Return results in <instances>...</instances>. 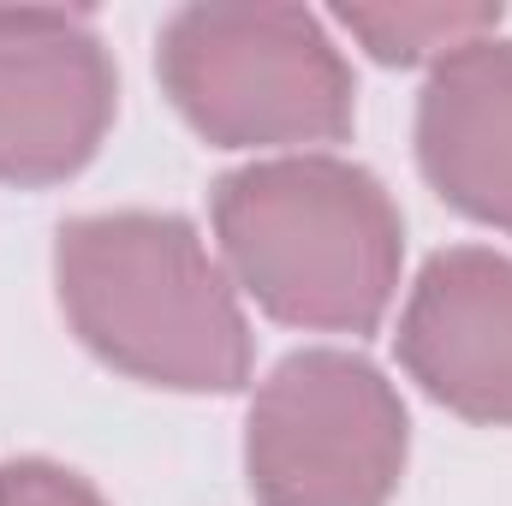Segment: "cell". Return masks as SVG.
Here are the masks:
<instances>
[{"label":"cell","instance_id":"1","mask_svg":"<svg viewBox=\"0 0 512 506\" xmlns=\"http://www.w3.org/2000/svg\"><path fill=\"white\" fill-rule=\"evenodd\" d=\"M60 310L120 376L173 393L251 381V328L227 268L179 215H78L54 239Z\"/></svg>","mask_w":512,"mask_h":506},{"label":"cell","instance_id":"2","mask_svg":"<svg viewBox=\"0 0 512 506\" xmlns=\"http://www.w3.org/2000/svg\"><path fill=\"white\" fill-rule=\"evenodd\" d=\"M227 274L286 328L370 334L393 304L405 221L370 167L334 155L251 161L215 185Z\"/></svg>","mask_w":512,"mask_h":506},{"label":"cell","instance_id":"3","mask_svg":"<svg viewBox=\"0 0 512 506\" xmlns=\"http://www.w3.org/2000/svg\"><path fill=\"white\" fill-rule=\"evenodd\" d=\"M161 90L221 149L340 143L358 78L304 6H185L161 24Z\"/></svg>","mask_w":512,"mask_h":506},{"label":"cell","instance_id":"4","mask_svg":"<svg viewBox=\"0 0 512 506\" xmlns=\"http://www.w3.org/2000/svg\"><path fill=\"white\" fill-rule=\"evenodd\" d=\"M411 423L393 381L358 352H292L256 387L245 471L262 506H387Z\"/></svg>","mask_w":512,"mask_h":506},{"label":"cell","instance_id":"5","mask_svg":"<svg viewBox=\"0 0 512 506\" xmlns=\"http://www.w3.org/2000/svg\"><path fill=\"white\" fill-rule=\"evenodd\" d=\"M114 108L120 78L90 12H0V185L72 179Z\"/></svg>","mask_w":512,"mask_h":506},{"label":"cell","instance_id":"6","mask_svg":"<svg viewBox=\"0 0 512 506\" xmlns=\"http://www.w3.org/2000/svg\"><path fill=\"white\" fill-rule=\"evenodd\" d=\"M393 346L435 405L471 423H512V256L477 245L429 256Z\"/></svg>","mask_w":512,"mask_h":506},{"label":"cell","instance_id":"7","mask_svg":"<svg viewBox=\"0 0 512 506\" xmlns=\"http://www.w3.org/2000/svg\"><path fill=\"white\" fill-rule=\"evenodd\" d=\"M417 167L441 203L512 233V42L447 54L417 102Z\"/></svg>","mask_w":512,"mask_h":506},{"label":"cell","instance_id":"8","mask_svg":"<svg viewBox=\"0 0 512 506\" xmlns=\"http://www.w3.org/2000/svg\"><path fill=\"white\" fill-rule=\"evenodd\" d=\"M382 66L447 60L465 42H483L501 30V6H340L334 12Z\"/></svg>","mask_w":512,"mask_h":506},{"label":"cell","instance_id":"9","mask_svg":"<svg viewBox=\"0 0 512 506\" xmlns=\"http://www.w3.org/2000/svg\"><path fill=\"white\" fill-rule=\"evenodd\" d=\"M0 506H108L78 471L48 459H6L0 465Z\"/></svg>","mask_w":512,"mask_h":506}]
</instances>
